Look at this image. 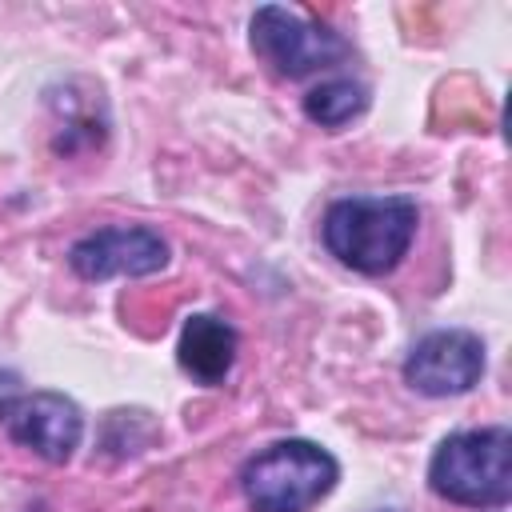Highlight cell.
Returning a JSON list of instances; mask_svg holds the SVG:
<instances>
[{"label":"cell","mask_w":512,"mask_h":512,"mask_svg":"<svg viewBox=\"0 0 512 512\" xmlns=\"http://www.w3.org/2000/svg\"><path fill=\"white\" fill-rule=\"evenodd\" d=\"M368 108V88L360 80H324L316 88L304 92V116L328 132H340L344 124H352L360 112Z\"/></svg>","instance_id":"9c48e42d"},{"label":"cell","mask_w":512,"mask_h":512,"mask_svg":"<svg viewBox=\"0 0 512 512\" xmlns=\"http://www.w3.org/2000/svg\"><path fill=\"white\" fill-rule=\"evenodd\" d=\"M340 480V460L304 436L276 440L240 464V492L252 512H312Z\"/></svg>","instance_id":"7a4b0ae2"},{"label":"cell","mask_w":512,"mask_h":512,"mask_svg":"<svg viewBox=\"0 0 512 512\" xmlns=\"http://www.w3.org/2000/svg\"><path fill=\"white\" fill-rule=\"evenodd\" d=\"M240 336L236 328L216 312H192L176 340V364L196 384H224L236 364Z\"/></svg>","instance_id":"ba28073f"},{"label":"cell","mask_w":512,"mask_h":512,"mask_svg":"<svg viewBox=\"0 0 512 512\" xmlns=\"http://www.w3.org/2000/svg\"><path fill=\"white\" fill-rule=\"evenodd\" d=\"M248 44L276 76H288V80L324 72L352 52L340 32H332L328 24L304 16L300 8H284V4H264L252 12Z\"/></svg>","instance_id":"277c9868"},{"label":"cell","mask_w":512,"mask_h":512,"mask_svg":"<svg viewBox=\"0 0 512 512\" xmlns=\"http://www.w3.org/2000/svg\"><path fill=\"white\" fill-rule=\"evenodd\" d=\"M484 368H488V348L472 328H436L408 348L404 384L420 396L448 400L472 392Z\"/></svg>","instance_id":"5b68a950"},{"label":"cell","mask_w":512,"mask_h":512,"mask_svg":"<svg viewBox=\"0 0 512 512\" xmlns=\"http://www.w3.org/2000/svg\"><path fill=\"white\" fill-rule=\"evenodd\" d=\"M420 228L412 196H340L320 220L328 256L360 276H388L408 256Z\"/></svg>","instance_id":"6da1fadb"},{"label":"cell","mask_w":512,"mask_h":512,"mask_svg":"<svg viewBox=\"0 0 512 512\" xmlns=\"http://www.w3.org/2000/svg\"><path fill=\"white\" fill-rule=\"evenodd\" d=\"M428 488L460 508H504L512 500V432L488 424L444 436L428 460Z\"/></svg>","instance_id":"3957f363"},{"label":"cell","mask_w":512,"mask_h":512,"mask_svg":"<svg viewBox=\"0 0 512 512\" xmlns=\"http://www.w3.org/2000/svg\"><path fill=\"white\" fill-rule=\"evenodd\" d=\"M0 424L8 428V436L28 448L32 456L48 460V464H68L72 452L84 440V412L72 396L40 388V392H20L8 412L0 416Z\"/></svg>","instance_id":"52a82bcc"},{"label":"cell","mask_w":512,"mask_h":512,"mask_svg":"<svg viewBox=\"0 0 512 512\" xmlns=\"http://www.w3.org/2000/svg\"><path fill=\"white\" fill-rule=\"evenodd\" d=\"M20 396V388H16V376L12 372H0V416L8 412V404Z\"/></svg>","instance_id":"30bf717a"},{"label":"cell","mask_w":512,"mask_h":512,"mask_svg":"<svg viewBox=\"0 0 512 512\" xmlns=\"http://www.w3.org/2000/svg\"><path fill=\"white\" fill-rule=\"evenodd\" d=\"M168 260H172L168 240L148 224H108V228L84 232L68 248V268L88 284H100L112 276H128V280L156 276L168 268Z\"/></svg>","instance_id":"8992f818"},{"label":"cell","mask_w":512,"mask_h":512,"mask_svg":"<svg viewBox=\"0 0 512 512\" xmlns=\"http://www.w3.org/2000/svg\"><path fill=\"white\" fill-rule=\"evenodd\" d=\"M380 512H396V508H380Z\"/></svg>","instance_id":"8fae6325"}]
</instances>
